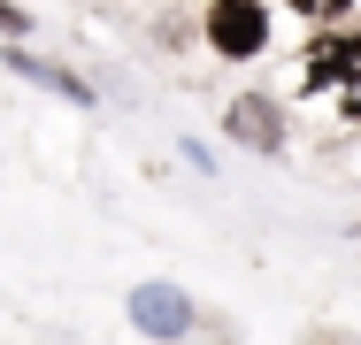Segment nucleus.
Here are the masks:
<instances>
[{
  "label": "nucleus",
  "instance_id": "1",
  "mask_svg": "<svg viewBox=\"0 0 361 345\" xmlns=\"http://www.w3.org/2000/svg\"><path fill=\"white\" fill-rule=\"evenodd\" d=\"M300 84H338V92H361V31H315L307 46H300Z\"/></svg>",
  "mask_w": 361,
  "mask_h": 345
},
{
  "label": "nucleus",
  "instance_id": "2",
  "mask_svg": "<svg viewBox=\"0 0 361 345\" xmlns=\"http://www.w3.org/2000/svg\"><path fill=\"white\" fill-rule=\"evenodd\" d=\"M208 46L223 62H254L269 46V8L262 0H208Z\"/></svg>",
  "mask_w": 361,
  "mask_h": 345
},
{
  "label": "nucleus",
  "instance_id": "3",
  "mask_svg": "<svg viewBox=\"0 0 361 345\" xmlns=\"http://www.w3.org/2000/svg\"><path fill=\"white\" fill-rule=\"evenodd\" d=\"M223 131L238 138V146H254V153H277V146H285V108H277L269 92H238V100L223 108Z\"/></svg>",
  "mask_w": 361,
  "mask_h": 345
},
{
  "label": "nucleus",
  "instance_id": "4",
  "mask_svg": "<svg viewBox=\"0 0 361 345\" xmlns=\"http://www.w3.org/2000/svg\"><path fill=\"white\" fill-rule=\"evenodd\" d=\"M131 322H139L146 338L177 345L185 330H192V299H185L177 284H139V291H131Z\"/></svg>",
  "mask_w": 361,
  "mask_h": 345
},
{
  "label": "nucleus",
  "instance_id": "5",
  "mask_svg": "<svg viewBox=\"0 0 361 345\" xmlns=\"http://www.w3.org/2000/svg\"><path fill=\"white\" fill-rule=\"evenodd\" d=\"M8 69H16V77H31V84H47V92H62V100H77V108H92V84H85V77L39 62V54H23V46H8Z\"/></svg>",
  "mask_w": 361,
  "mask_h": 345
},
{
  "label": "nucleus",
  "instance_id": "6",
  "mask_svg": "<svg viewBox=\"0 0 361 345\" xmlns=\"http://www.w3.org/2000/svg\"><path fill=\"white\" fill-rule=\"evenodd\" d=\"M285 8H292V15H307L315 31H338V15H346L354 0H285Z\"/></svg>",
  "mask_w": 361,
  "mask_h": 345
},
{
  "label": "nucleus",
  "instance_id": "7",
  "mask_svg": "<svg viewBox=\"0 0 361 345\" xmlns=\"http://www.w3.org/2000/svg\"><path fill=\"white\" fill-rule=\"evenodd\" d=\"M300 345H361V338L338 330V322H315V330H300Z\"/></svg>",
  "mask_w": 361,
  "mask_h": 345
},
{
  "label": "nucleus",
  "instance_id": "8",
  "mask_svg": "<svg viewBox=\"0 0 361 345\" xmlns=\"http://www.w3.org/2000/svg\"><path fill=\"white\" fill-rule=\"evenodd\" d=\"M0 31H8V39H23V31H31V15H23V8H8V0H0Z\"/></svg>",
  "mask_w": 361,
  "mask_h": 345
}]
</instances>
